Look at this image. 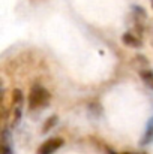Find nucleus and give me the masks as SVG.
<instances>
[{"mask_svg": "<svg viewBox=\"0 0 153 154\" xmlns=\"http://www.w3.org/2000/svg\"><path fill=\"white\" fill-rule=\"evenodd\" d=\"M50 100V93L42 85H33L29 94V108L36 109L41 106H45Z\"/></svg>", "mask_w": 153, "mask_h": 154, "instance_id": "nucleus-1", "label": "nucleus"}, {"mask_svg": "<svg viewBox=\"0 0 153 154\" xmlns=\"http://www.w3.org/2000/svg\"><path fill=\"white\" fill-rule=\"evenodd\" d=\"M63 139L62 138H51L48 141H45L39 148H38V154H51L57 151L62 145H63Z\"/></svg>", "mask_w": 153, "mask_h": 154, "instance_id": "nucleus-2", "label": "nucleus"}, {"mask_svg": "<svg viewBox=\"0 0 153 154\" xmlns=\"http://www.w3.org/2000/svg\"><path fill=\"white\" fill-rule=\"evenodd\" d=\"M122 41H123V44H125V45L132 47V48H140V47H141V39H140V38H137V36H135L134 33H131V32L125 33V35H123V38H122Z\"/></svg>", "mask_w": 153, "mask_h": 154, "instance_id": "nucleus-3", "label": "nucleus"}, {"mask_svg": "<svg viewBox=\"0 0 153 154\" xmlns=\"http://www.w3.org/2000/svg\"><path fill=\"white\" fill-rule=\"evenodd\" d=\"M153 141V117L150 118V121L147 123V129L144 132V136L141 139V145H147Z\"/></svg>", "mask_w": 153, "mask_h": 154, "instance_id": "nucleus-4", "label": "nucleus"}, {"mask_svg": "<svg viewBox=\"0 0 153 154\" xmlns=\"http://www.w3.org/2000/svg\"><path fill=\"white\" fill-rule=\"evenodd\" d=\"M140 75H141V79L144 81V84L149 85L153 90V72L152 70H143Z\"/></svg>", "mask_w": 153, "mask_h": 154, "instance_id": "nucleus-5", "label": "nucleus"}, {"mask_svg": "<svg viewBox=\"0 0 153 154\" xmlns=\"http://www.w3.org/2000/svg\"><path fill=\"white\" fill-rule=\"evenodd\" d=\"M20 118H21V105H17V106H15V112H14V121H12V126L18 124Z\"/></svg>", "mask_w": 153, "mask_h": 154, "instance_id": "nucleus-6", "label": "nucleus"}, {"mask_svg": "<svg viewBox=\"0 0 153 154\" xmlns=\"http://www.w3.org/2000/svg\"><path fill=\"white\" fill-rule=\"evenodd\" d=\"M12 96H14V103L15 105H21L23 102V94H21V90H14V93H12Z\"/></svg>", "mask_w": 153, "mask_h": 154, "instance_id": "nucleus-7", "label": "nucleus"}, {"mask_svg": "<svg viewBox=\"0 0 153 154\" xmlns=\"http://www.w3.org/2000/svg\"><path fill=\"white\" fill-rule=\"evenodd\" d=\"M56 121H57V117H56V115H53V117L50 118V121H47V123H45V126H44V132L50 130L51 127H53V124H54Z\"/></svg>", "mask_w": 153, "mask_h": 154, "instance_id": "nucleus-8", "label": "nucleus"}, {"mask_svg": "<svg viewBox=\"0 0 153 154\" xmlns=\"http://www.w3.org/2000/svg\"><path fill=\"white\" fill-rule=\"evenodd\" d=\"M2 153L3 154H12V150L9 148V145H8V144H5V142H3V144H2Z\"/></svg>", "mask_w": 153, "mask_h": 154, "instance_id": "nucleus-9", "label": "nucleus"}, {"mask_svg": "<svg viewBox=\"0 0 153 154\" xmlns=\"http://www.w3.org/2000/svg\"><path fill=\"white\" fill-rule=\"evenodd\" d=\"M110 154H116V153H113V151H111V153H110Z\"/></svg>", "mask_w": 153, "mask_h": 154, "instance_id": "nucleus-10", "label": "nucleus"}, {"mask_svg": "<svg viewBox=\"0 0 153 154\" xmlns=\"http://www.w3.org/2000/svg\"><path fill=\"white\" fill-rule=\"evenodd\" d=\"M152 5H153V0H152Z\"/></svg>", "mask_w": 153, "mask_h": 154, "instance_id": "nucleus-11", "label": "nucleus"}]
</instances>
